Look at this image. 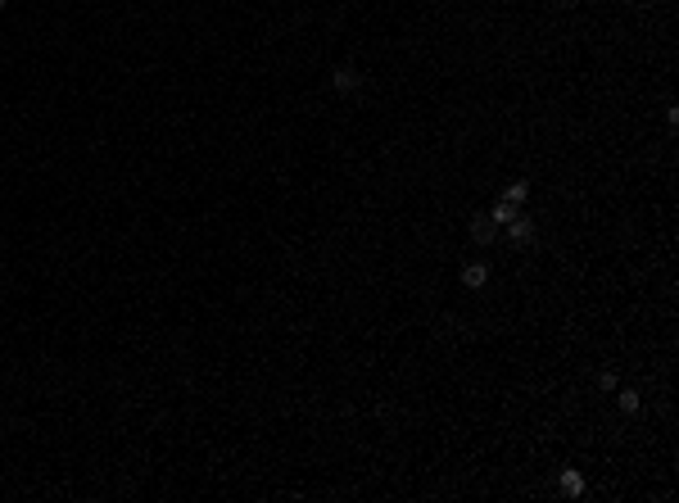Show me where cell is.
I'll return each mask as SVG.
<instances>
[{
    "label": "cell",
    "instance_id": "obj_1",
    "mask_svg": "<svg viewBox=\"0 0 679 503\" xmlns=\"http://www.w3.org/2000/svg\"><path fill=\"white\" fill-rule=\"evenodd\" d=\"M331 87L340 91V96H354V91H363V73H358L354 64H340L331 73Z\"/></svg>",
    "mask_w": 679,
    "mask_h": 503
},
{
    "label": "cell",
    "instance_id": "obj_2",
    "mask_svg": "<svg viewBox=\"0 0 679 503\" xmlns=\"http://www.w3.org/2000/svg\"><path fill=\"white\" fill-rule=\"evenodd\" d=\"M507 241L517 245V250H526V245L535 241V222H530V218H521V213H517V218L507 222Z\"/></svg>",
    "mask_w": 679,
    "mask_h": 503
},
{
    "label": "cell",
    "instance_id": "obj_3",
    "mask_svg": "<svg viewBox=\"0 0 679 503\" xmlns=\"http://www.w3.org/2000/svg\"><path fill=\"white\" fill-rule=\"evenodd\" d=\"M494 236H498V222L489 218V213H475L471 218V241L475 245H494Z\"/></svg>",
    "mask_w": 679,
    "mask_h": 503
},
{
    "label": "cell",
    "instance_id": "obj_4",
    "mask_svg": "<svg viewBox=\"0 0 679 503\" xmlns=\"http://www.w3.org/2000/svg\"><path fill=\"white\" fill-rule=\"evenodd\" d=\"M485 281H489V268H485L480 259H475V263H462V286H466V290H480Z\"/></svg>",
    "mask_w": 679,
    "mask_h": 503
},
{
    "label": "cell",
    "instance_id": "obj_5",
    "mask_svg": "<svg viewBox=\"0 0 679 503\" xmlns=\"http://www.w3.org/2000/svg\"><path fill=\"white\" fill-rule=\"evenodd\" d=\"M557 485H561V494H566V499H580V494H584V476H580L575 467H566V471H561V476H557Z\"/></svg>",
    "mask_w": 679,
    "mask_h": 503
},
{
    "label": "cell",
    "instance_id": "obj_6",
    "mask_svg": "<svg viewBox=\"0 0 679 503\" xmlns=\"http://www.w3.org/2000/svg\"><path fill=\"white\" fill-rule=\"evenodd\" d=\"M616 408H621V413H638V408H643V394H638L634 385H625V390L616 394Z\"/></svg>",
    "mask_w": 679,
    "mask_h": 503
},
{
    "label": "cell",
    "instance_id": "obj_7",
    "mask_svg": "<svg viewBox=\"0 0 679 503\" xmlns=\"http://www.w3.org/2000/svg\"><path fill=\"white\" fill-rule=\"evenodd\" d=\"M526 195H530V182H507V191H503V200L507 204H526Z\"/></svg>",
    "mask_w": 679,
    "mask_h": 503
},
{
    "label": "cell",
    "instance_id": "obj_8",
    "mask_svg": "<svg viewBox=\"0 0 679 503\" xmlns=\"http://www.w3.org/2000/svg\"><path fill=\"white\" fill-rule=\"evenodd\" d=\"M489 218H494V222H498V227H507V222L517 218V204H507V200H498V204H494V208H489Z\"/></svg>",
    "mask_w": 679,
    "mask_h": 503
},
{
    "label": "cell",
    "instance_id": "obj_9",
    "mask_svg": "<svg viewBox=\"0 0 679 503\" xmlns=\"http://www.w3.org/2000/svg\"><path fill=\"white\" fill-rule=\"evenodd\" d=\"M0 5H5V0H0Z\"/></svg>",
    "mask_w": 679,
    "mask_h": 503
}]
</instances>
